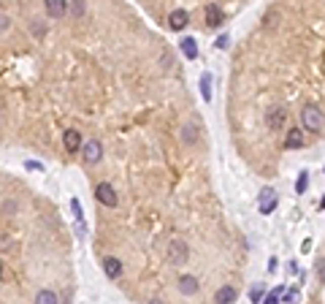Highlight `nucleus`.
I'll list each match as a JSON object with an SVG mask.
<instances>
[{
  "label": "nucleus",
  "mask_w": 325,
  "mask_h": 304,
  "mask_svg": "<svg viewBox=\"0 0 325 304\" xmlns=\"http://www.w3.org/2000/svg\"><path fill=\"white\" fill-rule=\"evenodd\" d=\"M301 125H304L306 133H320V130L325 128V117L314 104H306L304 112H301Z\"/></svg>",
  "instance_id": "obj_1"
},
{
  "label": "nucleus",
  "mask_w": 325,
  "mask_h": 304,
  "mask_svg": "<svg viewBox=\"0 0 325 304\" xmlns=\"http://www.w3.org/2000/svg\"><path fill=\"white\" fill-rule=\"evenodd\" d=\"M187 258H190V247L182 239H171L168 250H165V261H168L171 266H182V263H187Z\"/></svg>",
  "instance_id": "obj_2"
},
{
  "label": "nucleus",
  "mask_w": 325,
  "mask_h": 304,
  "mask_svg": "<svg viewBox=\"0 0 325 304\" xmlns=\"http://www.w3.org/2000/svg\"><path fill=\"white\" fill-rule=\"evenodd\" d=\"M95 198H98L103 207H117V204H120V196H117L114 185H109V182H98V185H95Z\"/></svg>",
  "instance_id": "obj_3"
},
{
  "label": "nucleus",
  "mask_w": 325,
  "mask_h": 304,
  "mask_svg": "<svg viewBox=\"0 0 325 304\" xmlns=\"http://www.w3.org/2000/svg\"><path fill=\"white\" fill-rule=\"evenodd\" d=\"M203 19H206V27H220V25H225V11L217 3H206Z\"/></svg>",
  "instance_id": "obj_4"
},
{
  "label": "nucleus",
  "mask_w": 325,
  "mask_h": 304,
  "mask_svg": "<svg viewBox=\"0 0 325 304\" xmlns=\"http://www.w3.org/2000/svg\"><path fill=\"white\" fill-rule=\"evenodd\" d=\"M82 158H84V163H98L103 158V147L98 139H90V142L82 144Z\"/></svg>",
  "instance_id": "obj_5"
},
{
  "label": "nucleus",
  "mask_w": 325,
  "mask_h": 304,
  "mask_svg": "<svg viewBox=\"0 0 325 304\" xmlns=\"http://www.w3.org/2000/svg\"><path fill=\"white\" fill-rule=\"evenodd\" d=\"M276 209V193L274 188H263L260 190V215H271Z\"/></svg>",
  "instance_id": "obj_6"
},
{
  "label": "nucleus",
  "mask_w": 325,
  "mask_h": 304,
  "mask_svg": "<svg viewBox=\"0 0 325 304\" xmlns=\"http://www.w3.org/2000/svg\"><path fill=\"white\" fill-rule=\"evenodd\" d=\"M284 122H287V112H284V109H271V112L266 114V125L271 130H282Z\"/></svg>",
  "instance_id": "obj_7"
},
{
  "label": "nucleus",
  "mask_w": 325,
  "mask_h": 304,
  "mask_svg": "<svg viewBox=\"0 0 325 304\" xmlns=\"http://www.w3.org/2000/svg\"><path fill=\"white\" fill-rule=\"evenodd\" d=\"M304 144H306V139H304V128H290V130H287V136H284V147H287V150H301Z\"/></svg>",
  "instance_id": "obj_8"
},
{
  "label": "nucleus",
  "mask_w": 325,
  "mask_h": 304,
  "mask_svg": "<svg viewBox=\"0 0 325 304\" xmlns=\"http://www.w3.org/2000/svg\"><path fill=\"white\" fill-rule=\"evenodd\" d=\"M103 272H106L109 280H120V277H122V261L114 258V255L103 258Z\"/></svg>",
  "instance_id": "obj_9"
},
{
  "label": "nucleus",
  "mask_w": 325,
  "mask_h": 304,
  "mask_svg": "<svg viewBox=\"0 0 325 304\" xmlns=\"http://www.w3.org/2000/svg\"><path fill=\"white\" fill-rule=\"evenodd\" d=\"M187 22H190V14H187L185 9H173V11L168 14V27H171V30H185Z\"/></svg>",
  "instance_id": "obj_10"
},
{
  "label": "nucleus",
  "mask_w": 325,
  "mask_h": 304,
  "mask_svg": "<svg viewBox=\"0 0 325 304\" xmlns=\"http://www.w3.org/2000/svg\"><path fill=\"white\" fill-rule=\"evenodd\" d=\"M179 291L185 296H195L201 291V283H198V277H193V275H182L179 277Z\"/></svg>",
  "instance_id": "obj_11"
},
{
  "label": "nucleus",
  "mask_w": 325,
  "mask_h": 304,
  "mask_svg": "<svg viewBox=\"0 0 325 304\" xmlns=\"http://www.w3.org/2000/svg\"><path fill=\"white\" fill-rule=\"evenodd\" d=\"M236 296H239V291H236L233 285H223L217 293H214V304H233Z\"/></svg>",
  "instance_id": "obj_12"
},
{
  "label": "nucleus",
  "mask_w": 325,
  "mask_h": 304,
  "mask_svg": "<svg viewBox=\"0 0 325 304\" xmlns=\"http://www.w3.org/2000/svg\"><path fill=\"white\" fill-rule=\"evenodd\" d=\"M62 142H65V150L68 152H79L82 150V133H79V130H65V133H62Z\"/></svg>",
  "instance_id": "obj_13"
},
{
  "label": "nucleus",
  "mask_w": 325,
  "mask_h": 304,
  "mask_svg": "<svg viewBox=\"0 0 325 304\" xmlns=\"http://www.w3.org/2000/svg\"><path fill=\"white\" fill-rule=\"evenodd\" d=\"M68 11V0H46V14L52 19H60Z\"/></svg>",
  "instance_id": "obj_14"
},
{
  "label": "nucleus",
  "mask_w": 325,
  "mask_h": 304,
  "mask_svg": "<svg viewBox=\"0 0 325 304\" xmlns=\"http://www.w3.org/2000/svg\"><path fill=\"white\" fill-rule=\"evenodd\" d=\"M198 139H201L198 136V125L195 122H187V125L182 128V142L185 144H198Z\"/></svg>",
  "instance_id": "obj_15"
},
{
  "label": "nucleus",
  "mask_w": 325,
  "mask_h": 304,
  "mask_svg": "<svg viewBox=\"0 0 325 304\" xmlns=\"http://www.w3.org/2000/svg\"><path fill=\"white\" fill-rule=\"evenodd\" d=\"M35 304H60V299H57V293H54V291H49V288H44V291H38V296H35Z\"/></svg>",
  "instance_id": "obj_16"
},
{
  "label": "nucleus",
  "mask_w": 325,
  "mask_h": 304,
  "mask_svg": "<svg viewBox=\"0 0 325 304\" xmlns=\"http://www.w3.org/2000/svg\"><path fill=\"white\" fill-rule=\"evenodd\" d=\"M201 95H203L206 104L211 100V74H209V71L201 74Z\"/></svg>",
  "instance_id": "obj_17"
},
{
  "label": "nucleus",
  "mask_w": 325,
  "mask_h": 304,
  "mask_svg": "<svg viewBox=\"0 0 325 304\" xmlns=\"http://www.w3.org/2000/svg\"><path fill=\"white\" fill-rule=\"evenodd\" d=\"M182 52H185V57H187V60H195V57H198L195 38H185V41H182Z\"/></svg>",
  "instance_id": "obj_18"
},
{
  "label": "nucleus",
  "mask_w": 325,
  "mask_h": 304,
  "mask_svg": "<svg viewBox=\"0 0 325 304\" xmlns=\"http://www.w3.org/2000/svg\"><path fill=\"white\" fill-rule=\"evenodd\" d=\"M70 209H74V215H76L79 233H84V212H82V204H79V198H70Z\"/></svg>",
  "instance_id": "obj_19"
},
{
  "label": "nucleus",
  "mask_w": 325,
  "mask_h": 304,
  "mask_svg": "<svg viewBox=\"0 0 325 304\" xmlns=\"http://www.w3.org/2000/svg\"><path fill=\"white\" fill-rule=\"evenodd\" d=\"M306 188H309V174H306V171H301V174H298V182H296V193L301 196V193H306Z\"/></svg>",
  "instance_id": "obj_20"
},
{
  "label": "nucleus",
  "mask_w": 325,
  "mask_h": 304,
  "mask_svg": "<svg viewBox=\"0 0 325 304\" xmlns=\"http://www.w3.org/2000/svg\"><path fill=\"white\" fill-rule=\"evenodd\" d=\"M249 299L255 301V304H260V301H263V288L255 285V288H252V293H249Z\"/></svg>",
  "instance_id": "obj_21"
},
{
  "label": "nucleus",
  "mask_w": 325,
  "mask_h": 304,
  "mask_svg": "<svg viewBox=\"0 0 325 304\" xmlns=\"http://www.w3.org/2000/svg\"><path fill=\"white\" fill-rule=\"evenodd\" d=\"M68 11L74 14V17H79V14H84V6L82 3H68Z\"/></svg>",
  "instance_id": "obj_22"
},
{
  "label": "nucleus",
  "mask_w": 325,
  "mask_h": 304,
  "mask_svg": "<svg viewBox=\"0 0 325 304\" xmlns=\"http://www.w3.org/2000/svg\"><path fill=\"white\" fill-rule=\"evenodd\" d=\"M11 27V17H6V14H0V33H6V30Z\"/></svg>",
  "instance_id": "obj_23"
},
{
  "label": "nucleus",
  "mask_w": 325,
  "mask_h": 304,
  "mask_svg": "<svg viewBox=\"0 0 325 304\" xmlns=\"http://www.w3.org/2000/svg\"><path fill=\"white\" fill-rule=\"evenodd\" d=\"M25 168H30V171H44V163H38V160H27V163H25Z\"/></svg>",
  "instance_id": "obj_24"
},
{
  "label": "nucleus",
  "mask_w": 325,
  "mask_h": 304,
  "mask_svg": "<svg viewBox=\"0 0 325 304\" xmlns=\"http://www.w3.org/2000/svg\"><path fill=\"white\" fill-rule=\"evenodd\" d=\"M284 301H298V291H296V288H293V291H287V293H284Z\"/></svg>",
  "instance_id": "obj_25"
},
{
  "label": "nucleus",
  "mask_w": 325,
  "mask_h": 304,
  "mask_svg": "<svg viewBox=\"0 0 325 304\" xmlns=\"http://www.w3.org/2000/svg\"><path fill=\"white\" fill-rule=\"evenodd\" d=\"M217 49H228V36H220L217 38Z\"/></svg>",
  "instance_id": "obj_26"
},
{
  "label": "nucleus",
  "mask_w": 325,
  "mask_h": 304,
  "mask_svg": "<svg viewBox=\"0 0 325 304\" xmlns=\"http://www.w3.org/2000/svg\"><path fill=\"white\" fill-rule=\"evenodd\" d=\"M263 304H279V299H276V296H274V293H268V296H266V299H263Z\"/></svg>",
  "instance_id": "obj_27"
},
{
  "label": "nucleus",
  "mask_w": 325,
  "mask_h": 304,
  "mask_svg": "<svg viewBox=\"0 0 325 304\" xmlns=\"http://www.w3.org/2000/svg\"><path fill=\"white\" fill-rule=\"evenodd\" d=\"M287 272H290V275H298V263L290 261V263H287Z\"/></svg>",
  "instance_id": "obj_28"
},
{
  "label": "nucleus",
  "mask_w": 325,
  "mask_h": 304,
  "mask_svg": "<svg viewBox=\"0 0 325 304\" xmlns=\"http://www.w3.org/2000/svg\"><path fill=\"white\" fill-rule=\"evenodd\" d=\"M0 277H3V263H0Z\"/></svg>",
  "instance_id": "obj_29"
},
{
  "label": "nucleus",
  "mask_w": 325,
  "mask_h": 304,
  "mask_svg": "<svg viewBox=\"0 0 325 304\" xmlns=\"http://www.w3.org/2000/svg\"><path fill=\"white\" fill-rule=\"evenodd\" d=\"M320 207H322V209H325V198H322V204H320Z\"/></svg>",
  "instance_id": "obj_30"
},
{
  "label": "nucleus",
  "mask_w": 325,
  "mask_h": 304,
  "mask_svg": "<svg viewBox=\"0 0 325 304\" xmlns=\"http://www.w3.org/2000/svg\"><path fill=\"white\" fill-rule=\"evenodd\" d=\"M152 304H163V301H152Z\"/></svg>",
  "instance_id": "obj_31"
}]
</instances>
